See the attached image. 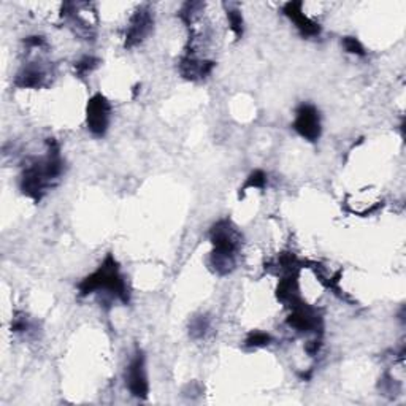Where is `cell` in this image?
<instances>
[{
    "label": "cell",
    "mask_w": 406,
    "mask_h": 406,
    "mask_svg": "<svg viewBox=\"0 0 406 406\" xmlns=\"http://www.w3.org/2000/svg\"><path fill=\"white\" fill-rule=\"evenodd\" d=\"M45 80V74L37 67H27L18 75L16 84L21 88H37Z\"/></svg>",
    "instance_id": "9"
},
{
    "label": "cell",
    "mask_w": 406,
    "mask_h": 406,
    "mask_svg": "<svg viewBox=\"0 0 406 406\" xmlns=\"http://www.w3.org/2000/svg\"><path fill=\"white\" fill-rule=\"evenodd\" d=\"M127 384H129V391L135 397L144 398L148 395V378L147 370H144V357L142 353H137L130 362L129 373H127Z\"/></svg>",
    "instance_id": "5"
},
{
    "label": "cell",
    "mask_w": 406,
    "mask_h": 406,
    "mask_svg": "<svg viewBox=\"0 0 406 406\" xmlns=\"http://www.w3.org/2000/svg\"><path fill=\"white\" fill-rule=\"evenodd\" d=\"M111 105L104 95H95L88 107V126L94 135H104L110 121Z\"/></svg>",
    "instance_id": "3"
},
{
    "label": "cell",
    "mask_w": 406,
    "mask_h": 406,
    "mask_svg": "<svg viewBox=\"0 0 406 406\" xmlns=\"http://www.w3.org/2000/svg\"><path fill=\"white\" fill-rule=\"evenodd\" d=\"M94 67H97V59L86 56V57H83L80 62L76 64V70H78V74H80V75H86V74H89L90 70L94 69Z\"/></svg>",
    "instance_id": "13"
},
{
    "label": "cell",
    "mask_w": 406,
    "mask_h": 406,
    "mask_svg": "<svg viewBox=\"0 0 406 406\" xmlns=\"http://www.w3.org/2000/svg\"><path fill=\"white\" fill-rule=\"evenodd\" d=\"M343 43H344V48H346L348 53L359 54V56H363V54H365V51H363V46L360 45V41L354 37H346Z\"/></svg>",
    "instance_id": "14"
},
{
    "label": "cell",
    "mask_w": 406,
    "mask_h": 406,
    "mask_svg": "<svg viewBox=\"0 0 406 406\" xmlns=\"http://www.w3.org/2000/svg\"><path fill=\"white\" fill-rule=\"evenodd\" d=\"M208 329V323H207V319H203V318H198L194 320V324H192V335L194 337H200V335H203L205 330Z\"/></svg>",
    "instance_id": "15"
},
{
    "label": "cell",
    "mask_w": 406,
    "mask_h": 406,
    "mask_svg": "<svg viewBox=\"0 0 406 406\" xmlns=\"http://www.w3.org/2000/svg\"><path fill=\"white\" fill-rule=\"evenodd\" d=\"M302 7L303 5L300 2H290L284 7V13L295 22V26L300 29V32L303 35H306V37H314V35L319 34V26L303 13Z\"/></svg>",
    "instance_id": "8"
},
{
    "label": "cell",
    "mask_w": 406,
    "mask_h": 406,
    "mask_svg": "<svg viewBox=\"0 0 406 406\" xmlns=\"http://www.w3.org/2000/svg\"><path fill=\"white\" fill-rule=\"evenodd\" d=\"M211 241L215 245L213 265L221 275L229 273L235 265V254L238 251L240 236L229 221H221L211 230Z\"/></svg>",
    "instance_id": "1"
},
{
    "label": "cell",
    "mask_w": 406,
    "mask_h": 406,
    "mask_svg": "<svg viewBox=\"0 0 406 406\" xmlns=\"http://www.w3.org/2000/svg\"><path fill=\"white\" fill-rule=\"evenodd\" d=\"M265 181H266L265 173L260 172V170H256L250 178H248L243 189H250V187H257V189H262V187L265 186Z\"/></svg>",
    "instance_id": "12"
},
{
    "label": "cell",
    "mask_w": 406,
    "mask_h": 406,
    "mask_svg": "<svg viewBox=\"0 0 406 406\" xmlns=\"http://www.w3.org/2000/svg\"><path fill=\"white\" fill-rule=\"evenodd\" d=\"M151 26H153V18H151V13L148 10H140L135 16L132 18L129 30H127L126 35V45L132 46L142 41L147 34L151 30Z\"/></svg>",
    "instance_id": "7"
},
{
    "label": "cell",
    "mask_w": 406,
    "mask_h": 406,
    "mask_svg": "<svg viewBox=\"0 0 406 406\" xmlns=\"http://www.w3.org/2000/svg\"><path fill=\"white\" fill-rule=\"evenodd\" d=\"M270 341V335H266L264 332H254L251 333L250 337H248L246 340V346H265V344H269Z\"/></svg>",
    "instance_id": "11"
},
{
    "label": "cell",
    "mask_w": 406,
    "mask_h": 406,
    "mask_svg": "<svg viewBox=\"0 0 406 406\" xmlns=\"http://www.w3.org/2000/svg\"><path fill=\"white\" fill-rule=\"evenodd\" d=\"M100 289L108 290V292L118 297V299L123 300L124 303H127V300H129V292H127L126 283L123 278H121L118 265L111 256L107 257L105 264L102 265L95 273L88 276L86 280L80 284V292L83 295H88L90 292H94V290Z\"/></svg>",
    "instance_id": "2"
},
{
    "label": "cell",
    "mask_w": 406,
    "mask_h": 406,
    "mask_svg": "<svg viewBox=\"0 0 406 406\" xmlns=\"http://www.w3.org/2000/svg\"><path fill=\"white\" fill-rule=\"evenodd\" d=\"M294 127L303 138L316 142L320 135V121L316 108L313 105H302L297 110Z\"/></svg>",
    "instance_id": "4"
},
{
    "label": "cell",
    "mask_w": 406,
    "mask_h": 406,
    "mask_svg": "<svg viewBox=\"0 0 406 406\" xmlns=\"http://www.w3.org/2000/svg\"><path fill=\"white\" fill-rule=\"evenodd\" d=\"M289 324L300 332H318L320 319L313 308L297 303V305H294V311L289 318Z\"/></svg>",
    "instance_id": "6"
},
{
    "label": "cell",
    "mask_w": 406,
    "mask_h": 406,
    "mask_svg": "<svg viewBox=\"0 0 406 406\" xmlns=\"http://www.w3.org/2000/svg\"><path fill=\"white\" fill-rule=\"evenodd\" d=\"M229 21H230V29L234 30L236 37H241L243 34V18H241V13L236 10L229 11Z\"/></svg>",
    "instance_id": "10"
}]
</instances>
